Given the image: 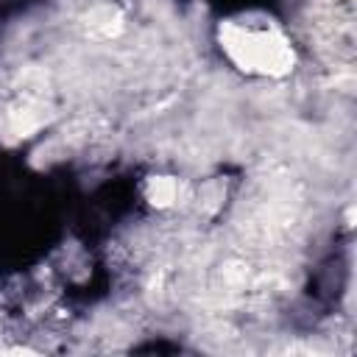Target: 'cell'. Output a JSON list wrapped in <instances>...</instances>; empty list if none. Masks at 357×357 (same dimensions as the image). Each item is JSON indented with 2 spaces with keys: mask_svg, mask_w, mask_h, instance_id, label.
<instances>
[{
  "mask_svg": "<svg viewBox=\"0 0 357 357\" xmlns=\"http://www.w3.org/2000/svg\"><path fill=\"white\" fill-rule=\"evenodd\" d=\"M145 192H148V201H151L153 206H170V204L178 198V181L170 178V176H159V178L153 176V178L148 181Z\"/></svg>",
  "mask_w": 357,
  "mask_h": 357,
  "instance_id": "2",
  "label": "cell"
},
{
  "mask_svg": "<svg viewBox=\"0 0 357 357\" xmlns=\"http://www.w3.org/2000/svg\"><path fill=\"white\" fill-rule=\"evenodd\" d=\"M220 42L229 59L248 73L282 75L293 64V50L273 25L226 22L220 28Z\"/></svg>",
  "mask_w": 357,
  "mask_h": 357,
  "instance_id": "1",
  "label": "cell"
}]
</instances>
